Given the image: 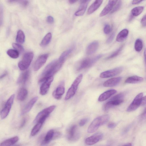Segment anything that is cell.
I'll return each mask as SVG.
<instances>
[{
  "mask_svg": "<svg viewBox=\"0 0 146 146\" xmlns=\"http://www.w3.org/2000/svg\"><path fill=\"white\" fill-rule=\"evenodd\" d=\"M58 62L55 60L49 64L43 70L39 80L40 83H42L48 78L53 76L62 67Z\"/></svg>",
  "mask_w": 146,
  "mask_h": 146,
  "instance_id": "cell-1",
  "label": "cell"
},
{
  "mask_svg": "<svg viewBox=\"0 0 146 146\" xmlns=\"http://www.w3.org/2000/svg\"><path fill=\"white\" fill-rule=\"evenodd\" d=\"M110 117V116L107 114L96 117L89 126L88 129V132L92 133L95 132L100 126L107 123L109 120Z\"/></svg>",
  "mask_w": 146,
  "mask_h": 146,
  "instance_id": "cell-2",
  "label": "cell"
},
{
  "mask_svg": "<svg viewBox=\"0 0 146 146\" xmlns=\"http://www.w3.org/2000/svg\"><path fill=\"white\" fill-rule=\"evenodd\" d=\"M34 54L31 52L26 53L21 60L18 63V66L20 70H24L29 67L33 60Z\"/></svg>",
  "mask_w": 146,
  "mask_h": 146,
  "instance_id": "cell-3",
  "label": "cell"
},
{
  "mask_svg": "<svg viewBox=\"0 0 146 146\" xmlns=\"http://www.w3.org/2000/svg\"><path fill=\"white\" fill-rule=\"evenodd\" d=\"M83 78L82 74H80L75 80L70 87L67 92L65 98V100H67L73 97L75 94L78 86Z\"/></svg>",
  "mask_w": 146,
  "mask_h": 146,
  "instance_id": "cell-4",
  "label": "cell"
},
{
  "mask_svg": "<svg viewBox=\"0 0 146 146\" xmlns=\"http://www.w3.org/2000/svg\"><path fill=\"white\" fill-rule=\"evenodd\" d=\"M102 56L101 54H99L92 58H86L84 59L78 67L77 70L80 71L90 67L100 59Z\"/></svg>",
  "mask_w": 146,
  "mask_h": 146,
  "instance_id": "cell-5",
  "label": "cell"
},
{
  "mask_svg": "<svg viewBox=\"0 0 146 146\" xmlns=\"http://www.w3.org/2000/svg\"><path fill=\"white\" fill-rule=\"evenodd\" d=\"M15 95L13 94L11 96L6 102L5 106L1 110L0 115L2 119L5 118L9 114L15 98Z\"/></svg>",
  "mask_w": 146,
  "mask_h": 146,
  "instance_id": "cell-6",
  "label": "cell"
},
{
  "mask_svg": "<svg viewBox=\"0 0 146 146\" xmlns=\"http://www.w3.org/2000/svg\"><path fill=\"white\" fill-rule=\"evenodd\" d=\"M143 96L142 93L137 94L127 108V111L130 112L136 110L141 104Z\"/></svg>",
  "mask_w": 146,
  "mask_h": 146,
  "instance_id": "cell-7",
  "label": "cell"
},
{
  "mask_svg": "<svg viewBox=\"0 0 146 146\" xmlns=\"http://www.w3.org/2000/svg\"><path fill=\"white\" fill-rule=\"evenodd\" d=\"M80 133L76 125L72 126L68 129L67 137L68 139L71 141H76L79 139Z\"/></svg>",
  "mask_w": 146,
  "mask_h": 146,
  "instance_id": "cell-8",
  "label": "cell"
},
{
  "mask_svg": "<svg viewBox=\"0 0 146 146\" xmlns=\"http://www.w3.org/2000/svg\"><path fill=\"white\" fill-rule=\"evenodd\" d=\"M56 107L54 105L50 106L39 112L36 116L34 123H36L40 119L44 117H48L49 114L54 110Z\"/></svg>",
  "mask_w": 146,
  "mask_h": 146,
  "instance_id": "cell-9",
  "label": "cell"
},
{
  "mask_svg": "<svg viewBox=\"0 0 146 146\" xmlns=\"http://www.w3.org/2000/svg\"><path fill=\"white\" fill-rule=\"evenodd\" d=\"M123 68L119 67L108 70L101 73L100 76L102 78H106L115 76L120 74L123 71Z\"/></svg>",
  "mask_w": 146,
  "mask_h": 146,
  "instance_id": "cell-10",
  "label": "cell"
},
{
  "mask_svg": "<svg viewBox=\"0 0 146 146\" xmlns=\"http://www.w3.org/2000/svg\"><path fill=\"white\" fill-rule=\"evenodd\" d=\"M48 54H44L40 56L35 61L33 65V69L35 71L38 70L45 63Z\"/></svg>",
  "mask_w": 146,
  "mask_h": 146,
  "instance_id": "cell-11",
  "label": "cell"
},
{
  "mask_svg": "<svg viewBox=\"0 0 146 146\" xmlns=\"http://www.w3.org/2000/svg\"><path fill=\"white\" fill-rule=\"evenodd\" d=\"M103 136L102 133L100 132H98L93 135L87 138L85 140L86 145H91L96 144L101 139Z\"/></svg>",
  "mask_w": 146,
  "mask_h": 146,
  "instance_id": "cell-12",
  "label": "cell"
},
{
  "mask_svg": "<svg viewBox=\"0 0 146 146\" xmlns=\"http://www.w3.org/2000/svg\"><path fill=\"white\" fill-rule=\"evenodd\" d=\"M53 80V77L52 76L46 79L42 82L40 90V93L41 95H45L47 93Z\"/></svg>",
  "mask_w": 146,
  "mask_h": 146,
  "instance_id": "cell-13",
  "label": "cell"
},
{
  "mask_svg": "<svg viewBox=\"0 0 146 146\" xmlns=\"http://www.w3.org/2000/svg\"><path fill=\"white\" fill-rule=\"evenodd\" d=\"M65 92L64 83L62 82L52 93L53 97L57 100L60 99Z\"/></svg>",
  "mask_w": 146,
  "mask_h": 146,
  "instance_id": "cell-14",
  "label": "cell"
},
{
  "mask_svg": "<svg viewBox=\"0 0 146 146\" xmlns=\"http://www.w3.org/2000/svg\"><path fill=\"white\" fill-rule=\"evenodd\" d=\"M117 0H110L109 2L101 11L100 15V16L103 17L111 11L113 9Z\"/></svg>",
  "mask_w": 146,
  "mask_h": 146,
  "instance_id": "cell-15",
  "label": "cell"
},
{
  "mask_svg": "<svg viewBox=\"0 0 146 146\" xmlns=\"http://www.w3.org/2000/svg\"><path fill=\"white\" fill-rule=\"evenodd\" d=\"M90 0H83L81 1L80 6L78 10L75 13L76 16L82 15L85 13Z\"/></svg>",
  "mask_w": 146,
  "mask_h": 146,
  "instance_id": "cell-16",
  "label": "cell"
},
{
  "mask_svg": "<svg viewBox=\"0 0 146 146\" xmlns=\"http://www.w3.org/2000/svg\"><path fill=\"white\" fill-rule=\"evenodd\" d=\"M121 77H117L108 79L103 84L104 86L106 87H111L117 85L120 82Z\"/></svg>",
  "mask_w": 146,
  "mask_h": 146,
  "instance_id": "cell-17",
  "label": "cell"
},
{
  "mask_svg": "<svg viewBox=\"0 0 146 146\" xmlns=\"http://www.w3.org/2000/svg\"><path fill=\"white\" fill-rule=\"evenodd\" d=\"M38 99V97H35L32 99L22 110L21 115H23L28 112L32 109Z\"/></svg>",
  "mask_w": 146,
  "mask_h": 146,
  "instance_id": "cell-18",
  "label": "cell"
},
{
  "mask_svg": "<svg viewBox=\"0 0 146 146\" xmlns=\"http://www.w3.org/2000/svg\"><path fill=\"white\" fill-rule=\"evenodd\" d=\"M116 92L117 91L114 89L107 90L100 95L98 98V101L99 102L104 101L115 94Z\"/></svg>",
  "mask_w": 146,
  "mask_h": 146,
  "instance_id": "cell-19",
  "label": "cell"
},
{
  "mask_svg": "<svg viewBox=\"0 0 146 146\" xmlns=\"http://www.w3.org/2000/svg\"><path fill=\"white\" fill-rule=\"evenodd\" d=\"M123 101V99L119 100H109L104 106L103 109L105 111L108 110L111 108L115 106L119 105Z\"/></svg>",
  "mask_w": 146,
  "mask_h": 146,
  "instance_id": "cell-20",
  "label": "cell"
},
{
  "mask_svg": "<svg viewBox=\"0 0 146 146\" xmlns=\"http://www.w3.org/2000/svg\"><path fill=\"white\" fill-rule=\"evenodd\" d=\"M99 46V43L97 41H94L91 43L87 46L86 53L88 55H91L94 53Z\"/></svg>",
  "mask_w": 146,
  "mask_h": 146,
  "instance_id": "cell-21",
  "label": "cell"
},
{
  "mask_svg": "<svg viewBox=\"0 0 146 146\" xmlns=\"http://www.w3.org/2000/svg\"><path fill=\"white\" fill-rule=\"evenodd\" d=\"M30 71L27 70L22 73L19 76L17 80V83L19 84H23L25 83L30 76Z\"/></svg>",
  "mask_w": 146,
  "mask_h": 146,
  "instance_id": "cell-22",
  "label": "cell"
},
{
  "mask_svg": "<svg viewBox=\"0 0 146 146\" xmlns=\"http://www.w3.org/2000/svg\"><path fill=\"white\" fill-rule=\"evenodd\" d=\"M55 133L53 129L49 130L46 133L42 142V145H45L49 143L54 136Z\"/></svg>",
  "mask_w": 146,
  "mask_h": 146,
  "instance_id": "cell-23",
  "label": "cell"
},
{
  "mask_svg": "<svg viewBox=\"0 0 146 146\" xmlns=\"http://www.w3.org/2000/svg\"><path fill=\"white\" fill-rule=\"evenodd\" d=\"M102 0L95 1L89 7L87 11L88 14H90L96 10L100 6L103 2Z\"/></svg>",
  "mask_w": 146,
  "mask_h": 146,
  "instance_id": "cell-24",
  "label": "cell"
},
{
  "mask_svg": "<svg viewBox=\"0 0 146 146\" xmlns=\"http://www.w3.org/2000/svg\"><path fill=\"white\" fill-rule=\"evenodd\" d=\"M19 138L17 136H15L7 139L2 142L0 146H11L18 141Z\"/></svg>",
  "mask_w": 146,
  "mask_h": 146,
  "instance_id": "cell-25",
  "label": "cell"
},
{
  "mask_svg": "<svg viewBox=\"0 0 146 146\" xmlns=\"http://www.w3.org/2000/svg\"><path fill=\"white\" fill-rule=\"evenodd\" d=\"M129 31L127 29H124L118 34L116 38V40L119 42L123 41L127 37Z\"/></svg>",
  "mask_w": 146,
  "mask_h": 146,
  "instance_id": "cell-26",
  "label": "cell"
},
{
  "mask_svg": "<svg viewBox=\"0 0 146 146\" xmlns=\"http://www.w3.org/2000/svg\"><path fill=\"white\" fill-rule=\"evenodd\" d=\"M73 49L74 47H72L63 52L58 60V62L63 65L67 58L73 51Z\"/></svg>",
  "mask_w": 146,
  "mask_h": 146,
  "instance_id": "cell-27",
  "label": "cell"
},
{
  "mask_svg": "<svg viewBox=\"0 0 146 146\" xmlns=\"http://www.w3.org/2000/svg\"><path fill=\"white\" fill-rule=\"evenodd\" d=\"M142 77L137 76H134L127 78L125 81V82L129 84H136L140 83L143 81Z\"/></svg>",
  "mask_w": 146,
  "mask_h": 146,
  "instance_id": "cell-28",
  "label": "cell"
},
{
  "mask_svg": "<svg viewBox=\"0 0 146 146\" xmlns=\"http://www.w3.org/2000/svg\"><path fill=\"white\" fill-rule=\"evenodd\" d=\"M28 91L25 88H21L19 91L17 95V99L20 101H23L27 98Z\"/></svg>",
  "mask_w": 146,
  "mask_h": 146,
  "instance_id": "cell-29",
  "label": "cell"
},
{
  "mask_svg": "<svg viewBox=\"0 0 146 146\" xmlns=\"http://www.w3.org/2000/svg\"><path fill=\"white\" fill-rule=\"evenodd\" d=\"M44 122L42 121H40L36 123L31 130V135L32 136H35L38 132Z\"/></svg>",
  "mask_w": 146,
  "mask_h": 146,
  "instance_id": "cell-30",
  "label": "cell"
},
{
  "mask_svg": "<svg viewBox=\"0 0 146 146\" xmlns=\"http://www.w3.org/2000/svg\"><path fill=\"white\" fill-rule=\"evenodd\" d=\"M52 37V34L50 33L47 34L42 39L40 43V45L42 47L47 45L50 42Z\"/></svg>",
  "mask_w": 146,
  "mask_h": 146,
  "instance_id": "cell-31",
  "label": "cell"
},
{
  "mask_svg": "<svg viewBox=\"0 0 146 146\" xmlns=\"http://www.w3.org/2000/svg\"><path fill=\"white\" fill-rule=\"evenodd\" d=\"M25 37L24 32L21 30H19L17 31L16 36V42L19 43H23L25 41Z\"/></svg>",
  "mask_w": 146,
  "mask_h": 146,
  "instance_id": "cell-32",
  "label": "cell"
},
{
  "mask_svg": "<svg viewBox=\"0 0 146 146\" xmlns=\"http://www.w3.org/2000/svg\"><path fill=\"white\" fill-rule=\"evenodd\" d=\"M143 9V7L141 6L135 7L131 10V13L133 16H137L142 12Z\"/></svg>",
  "mask_w": 146,
  "mask_h": 146,
  "instance_id": "cell-33",
  "label": "cell"
},
{
  "mask_svg": "<svg viewBox=\"0 0 146 146\" xmlns=\"http://www.w3.org/2000/svg\"><path fill=\"white\" fill-rule=\"evenodd\" d=\"M7 53L9 56L13 58H17L19 56V53L15 49H9L7 51Z\"/></svg>",
  "mask_w": 146,
  "mask_h": 146,
  "instance_id": "cell-34",
  "label": "cell"
},
{
  "mask_svg": "<svg viewBox=\"0 0 146 146\" xmlns=\"http://www.w3.org/2000/svg\"><path fill=\"white\" fill-rule=\"evenodd\" d=\"M143 47V42L140 38L137 39L135 42L134 48L136 51L140 52L142 49Z\"/></svg>",
  "mask_w": 146,
  "mask_h": 146,
  "instance_id": "cell-35",
  "label": "cell"
},
{
  "mask_svg": "<svg viewBox=\"0 0 146 146\" xmlns=\"http://www.w3.org/2000/svg\"><path fill=\"white\" fill-rule=\"evenodd\" d=\"M123 46V45H122L118 49L113 52L111 55L108 57L106 59V60H109L114 58L117 56L122 50Z\"/></svg>",
  "mask_w": 146,
  "mask_h": 146,
  "instance_id": "cell-36",
  "label": "cell"
},
{
  "mask_svg": "<svg viewBox=\"0 0 146 146\" xmlns=\"http://www.w3.org/2000/svg\"><path fill=\"white\" fill-rule=\"evenodd\" d=\"M12 45L14 49L18 51L19 53H21L24 52V48L21 44L16 43H13Z\"/></svg>",
  "mask_w": 146,
  "mask_h": 146,
  "instance_id": "cell-37",
  "label": "cell"
},
{
  "mask_svg": "<svg viewBox=\"0 0 146 146\" xmlns=\"http://www.w3.org/2000/svg\"><path fill=\"white\" fill-rule=\"evenodd\" d=\"M121 5V1L120 0H117L114 7L110 12L113 13L117 11L120 7Z\"/></svg>",
  "mask_w": 146,
  "mask_h": 146,
  "instance_id": "cell-38",
  "label": "cell"
},
{
  "mask_svg": "<svg viewBox=\"0 0 146 146\" xmlns=\"http://www.w3.org/2000/svg\"><path fill=\"white\" fill-rule=\"evenodd\" d=\"M125 94L123 93H121L118 94L113 96L110 100H119L123 99L124 97Z\"/></svg>",
  "mask_w": 146,
  "mask_h": 146,
  "instance_id": "cell-39",
  "label": "cell"
},
{
  "mask_svg": "<svg viewBox=\"0 0 146 146\" xmlns=\"http://www.w3.org/2000/svg\"><path fill=\"white\" fill-rule=\"evenodd\" d=\"M111 29L110 25L108 24H106L104 27V32L106 34H109L111 31Z\"/></svg>",
  "mask_w": 146,
  "mask_h": 146,
  "instance_id": "cell-40",
  "label": "cell"
},
{
  "mask_svg": "<svg viewBox=\"0 0 146 146\" xmlns=\"http://www.w3.org/2000/svg\"><path fill=\"white\" fill-rule=\"evenodd\" d=\"M89 119L86 118L81 119L79 122V125L80 126H82L84 125L88 121Z\"/></svg>",
  "mask_w": 146,
  "mask_h": 146,
  "instance_id": "cell-41",
  "label": "cell"
},
{
  "mask_svg": "<svg viewBox=\"0 0 146 146\" xmlns=\"http://www.w3.org/2000/svg\"><path fill=\"white\" fill-rule=\"evenodd\" d=\"M115 35V33H113L106 40V42L107 44H109L112 41L114 38Z\"/></svg>",
  "mask_w": 146,
  "mask_h": 146,
  "instance_id": "cell-42",
  "label": "cell"
},
{
  "mask_svg": "<svg viewBox=\"0 0 146 146\" xmlns=\"http://www.w3.org/2000/svg\"><path fill=\"white\" fill-rule=\"evenodd\" d=\"M47 22L50 24H52L54 22V19L53 17L51 16H48L46 18Z\"/></svg>",
  "mask_w": 146,
  "mask_h": 146,
  "instance_id": "cell-43",
  "label": "cell"
},
{
  "mask_svg": "<svg viewBox=\"0 0 146 146\" xmlns=\"http://www.w3.org/2000/svg\"><path fill=\"white\" fill-rule=\"evenodd\" d=\"M141 23L143 27H146V14L142 18L141 21Z\"/></svg>",
  "mask_w": 146,
  "mask_h": 146,
  "instance_id": "cell-44",
  "label": "cell"
},
{
  "mask_svg": "<svg viewBox=\"0 0 146 146\" xmlns=\"http://www.w3.org/2000/svg\"><path fill=\"white\" fill-rule=\"evenodd\" d=\"M27 121V118L26 117L24 118L22 120L21 124H20L19 127L20 128H21L23 127L26 123Z\"/></svg>",
  "mask_w": 146,
  "mask_h": 146,
  "instance_id": "cell-45",
  "label": "cell"
},
{
  "mask_svg": "<svg viewBox=\"0 0 146 146\" xmlns=\"http://www.w3.org/2000/svg\"><path fill=\"white\" fill-rule=\"evenodd\" d=\"M116 126V124L113 122L110 123L108 125V127L109 128H113L115 127Z\"/></svg>",
  "mask_w": 146,
  "mask_h": 146,
  "instance_id": "cell-46",
  "label": "cell"
},
{
  "mask_svg": "<svg viewBox=\"0 0 146 146\" xmlns=\"http://www.w3.org/2000/svg\"><path fill=\"white\" fill-rule=\"evenodd\" d=\"M141 117L143 119H146V108L143 111L141 114Z\"/></svg>",
  "mask_w": 146,
  "mask_h": 146,
  "instance_id": "cell-47",
  "label": "cell"
},
{
  "mask_svg": "<svg viewBox=\"0 0 146 146\" xmlns=\"http://www.w3.org/2000/svg\"><path fill=\"white\" fill-rule=\"evenodd\" d=\"M21 3L23 6H26L28 4V2L27 1H21Z\"/></svg>",
  "mask_w": 146,
  "mask_h": 146,
  "instance_id": "cell-48",
  "label": "cell"
},
{
  "mask_svg": "<svg viewBox=\"0 0 146 146\" xmlns=\"http://www.w3.org/2000/svg\"><path fill=\"white\" fill-rule=\"evenodd\" d=\"M146 104V96L143 97L141 105H144Z\"/></svg>",
  "mask_w": 146,
  "mask_h": 146,
  "instance_id": "cell-49",
  "label": "cell"
},
{
  "mask_svg": "<svg viewBox=\"0 0 146 146\" xmlns=\"http://www.w3.org/2000/svg\"><path fill=\"white\" fill-rule=\"evenodd\" d=\"M142 0H133L132 2L133 4H136L140 3L142 2Z\"/></svg>",
  "mask_w": 146,
  "mask_h": 146,
  "instance_id": "cell-50",
  "label": "cell"
},
{
  "mask_svg": "<svg viewBox=\"0 0 146 146\" xmlns=\"http://www.w3.org/2000/svg\"><path fill=\"white\" fill-rule=\"evenodd\" d=\"M144 56L145 63L146 66V49H145L144 52Z\"/></svg>",
  "mask_w": 146,
  "mask_h": 146,
  "instance_id": "cell-51",
  "label": "cell"
},
{
  "mask_svg": "<svg viewBox=\"0 0 146 146\" xmlns=\"http://www.w3.org/2000/svg\"><path fill=\"white\" fill-rule=\"evenodd\" d=\"M77 1L74 0H70L68 1L69 2L70 4H74Z\"/></svg>",
  "mask_w": 146,
  "mask_h": 146,
  "instance_id": "cell-52",
  "label": "cell"
},
{
  "mask_svg": "<svg viewBox=\"0 0 146 146\" xmlns=\"http://www.w3.org/2000/svg\"><path fill=\"white\" fill-rule=\"evenodd\" d=\"M7 73L6 72H5V73H4L3 75H2L1 76V77H0L1 78V79L3 77H5L7 75Z\"/></svg>",
  "mask_w": 146,
  "mask_h": 146,
  "instance_id": "cell-53",
  "label": "cell"
},
{
  "mask_svg": "<svg viewBox=\"0 0 146 146\" xmlns=\"http://www.w3.org/2000/svg\"><path fill=\"white\" fill-rule=\"evenodd\" d=\"M123 146H132V144L131 143H129Z\"/></svg>",
  "mask_w": 146,
  "mask_h": 146,
  "instance_id": "cell-54",
  "label": "cell"
},
{
  "mask_svg": "<svg viewBox=\"0 0 146 146\" xmlns=\"http://www.w3.org/2000/svg\"><path fill=\"white\" fill-rule=\"evenodd\" d=\"M15 146H21V145H17Z\"/></svg>",
  "mask_w": 146,
  "mask_h": 146,
  "instance_id": "cell-55",
  "label": "cell"
}]
</instances>
